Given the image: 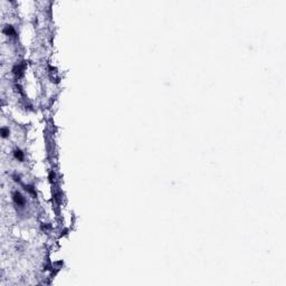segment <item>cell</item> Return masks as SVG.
Wrapping results in <instances>:
<instances>
[{
  "label": "cell",
  "mask_w": 286,
  "mask_h": 286,
  "mask_svg": "<svg viewBox=\"0 0 286 286\" xmlns=\"http://www.w3.org/2000/svg\"><path fill=\"white\" fill-rule=\"evenodd\" d=\"M15 154V158H16L17 160H19V161H22L24 160V153L20 151V150H16V151L13 152Z\"/></svg>",
  "instance_id": "3957f363"
},
{
  "label": "cell",
  "mask_w": 286,
  "mask_h": 286,
  "mask_svg": "<svg viewBox=\"0 0 286 286\" xmlns=\"http://www.w3.org/2000/svg\"><path fill=\"white\" fill-rule=\"evenodd\" d=\"M3 33L6 35H8V36H15V34H16L11 26H6L4 27L3 28Z\"/></svg>",
  "instance_id": "7a4b0ae2"
},
{
  "label": "cell",
  "mask_w": 286,
  "mask_h": 286,
  "mask_svg": "<svg viewBox=\"0 0 286 286\" xmlns=\"http://www.w3.org/2000/svg\"><path fill=\"white\" fill-rule=\"evenodd\" d=\"M13 201H15L16 205L20 206V207H22V206L25 205V199L19 192H15L13 193Z\"/></svg>",
  "instance_id": "6da1fadb"
},
{
  "label": "cell",
  "mask_w": 286,
  "mask_h": 286,
  "mask_svg": "<svg viewBox=\"0 0 286 286\" xmlns=\"http://www.w3.org/2000/svg\"><path fill=\"white\" fill-rule=\"evenodd\" d=\"M8 134H9V130L6 129V128H2V129H1V137L4 139V138H7V137H8Z\"/></svg>",
  "instance_id": "277c9868"
}]
</instances>
